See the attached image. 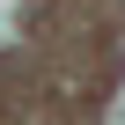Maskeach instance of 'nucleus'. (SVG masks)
<instances>
[]
</instances>
